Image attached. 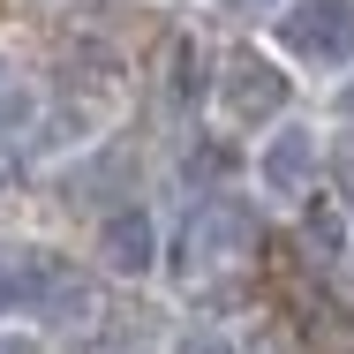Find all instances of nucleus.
I'll return each instance as SVG.
<instances>
[{
  "instance_id": "nucleus-10",
  "label": "nucleus",
  "mask_w": 354,
  "mask_h": 354,
  "mask_svg": "<svg viewBox=\"0 0 354 354\" xmlns=\"http://www.w3.org/2000/svg\"><path fill=\"white\" fill-rule=\"evenodd\" d=\"M174 354H234V347H226V332H181Z\"/></svg>"
},
{
  "instance_id": "nucleus-15",
  "label": "nucleus",
  "mask_w": 354,
  "mask_h": 354,
  "mask_svg": "<svg viewBox=\"0 0 354 354\" xmlns=\"http://www.w3.org/2000/svg\"><path fill=\"white\" fill-rule=\"evenodd\" d=\"M234 8H241V15H257V8H272V0H234Z\"/></svg>"
},
{
  "instance_id": "nucleus-6",
  "label": "nucleus",
  "mask_w": 354,
  "mask_h": 354,
  "mask_svg": "<svg viewBox=\"0 0 354 354\" xmlns=\"http://www.w3.org/2000/svg\"><path fill=\"white\" fill-rule=\"evenodd\" d=\"M204 98H212V53L196 38H174L166 46V106L174 113H196Z\"/></svg>"
},
{
  "instance_id": "nucleus-12",
  "label": "nucleus",
  "mask_w": 354,
  "mask_h": 354,
  "mask_svg": "<svg viewBox=\"0 0 354 354\" xmlns=\"http://www.w3.org/2000/svg\"><path fill=\"white\" fill-rule=\"evenodd\" d=\"M23 286H30V279H23V264H0V309H8V301H15Z\"/></svg>"
},
{
  "instance_id": "nucleus-5",
  "label": "nucleus",
  "mask_w": 354,
  "mask_h": 354,
  "mask_svg": "<svg viewBox=\"0 0 354 354\" xmlns=\"http://www.w3.org/2000/svg\"><path fill=\"white\" fill-rule=\"evenodd\" d=\"M98 257H106V272L143 279V272L158 264V226H151V212H143V204L106 212V226H98Z\"/></svg>"
},
{
  "instance_id": "nucleus-2",
  "label": "nucleus",
  "mask_w": 354,
  "mask_h": 354,
  "mask_svg": "<svg viewBox=\"0 0 354 354\" xmlns=\"http://www.w3.org/2000/svg\"><path fill=\"white\" fill-rule=\"evenodd\" d=\"M212 91H218V113L241 121V129L286 113V68L272 61V53H226V68H218Z\"/></svg>"
},
{
  "instance_id": "nucleus-14",
  "label": "nucleus",
  "mask_w": 354,
  "mask_h": 354,
  "mask_svg": "<svg viewBox=\"0 0 354 354\" xmlns=\"http://www.w3.org/2000/svg\"><path fill=\"white\" fill-rule=\"evenodd\" d=\"M0 354H38V339H0Z\"/></svg>"
},
{
  "instance_id": "nucleus-7",
  "label": "nucleus",
  "mask_w": 354,
  "mask_h": 354,
  "mask_svg": "<svg viewBox=\"0 0 354 354\" xmlns=\"http://www.w3.org/2000/svg\"><path fill=\"white\" fill-rule=\"evenodd\" d=\"M38 301H46L53 324H83V317H91V286H83V279H61L53 264H46V294H38Z\"/></svg>"
},
{
  "instance_id": "nucleus-3",
  "label": "nucleus",
  "mask_w": 354,
  "mask_h": 354,
  "mask_svg": "<svg viewBox=\"0 0 354 354\" xmlns=\"http://www.w3.org/2000/svg\"><path fill=\"white\" fill-rule=\"evenodd\" d=\"M257 249V234H249V212L241 204H204V212L189 218V272H218V264H234V257H249Z\"/></svg>"
},
{
  "instance_id": "nucleus-1",
  "label": "nucleus",
  "mask_w": 354,
  "mask_h": 354,
  "mask_svg": "<svg viewBox=\"0 0 354 354\" xmlns=\"http://www.w3.org/2000/svg\"><path fill=\"white\" fill-rule=\"evenodd\" d=\"M279 53L301 68H347L354 61V0H294L279 15Z\"/></svg>"
},
{
  "instance_id": "nucleus-9",
  "label": "nucleus",
  "mask_w": 354,
  "mask_h": 354,
  "mask_svg": "<svg viewBox=\"0 0 354 354\" xmlns=\"http://www.w3.org/2000/svg\"><path fill=\"white\" fill-rule=\"evenodd\" d=\"M309 249H317V257H339V249H347V234H339V212H309Z\"/></svg>"
},
{
  "instance_id": "nucleus-4",
  "label": "nucleus",
  "mask_w": 354,
  "mask_h": 354,
  "mask_svg": "<svg viewBox=\"0 0 354 354\" xmlns=\"http://www.w3.org/2000/svg\"><path fill=\"white\" fill-rule=\"evenodd\" d=\"M257 174H264V189H272L279 204H294V196L309 189V174H317V136H309L301 121H279V129L264 136V151H257Z\"/></svg>"
},
{
  "instance_id": "nucleus-8",
  "label": "nucleus",
  "mask_w": 354,
  "mask_h": 354,
  "mask_svg": "<svg viewBox=\"0 0 354 354\" xmlns=\"http://www.w3.org/2000/svg\"><path fill=\"white\" fill-rule=\"evenodd\" d=\"M30 113H38V98H30V91H0V143L23 136V129H30Z\"/></svg>"
},
{
  "instance_id": "nucleus-13",
  "label": "nucleus",
  "mask_w": 354,
  "mask_h": 354,
  "mask_svg": "<svg viewBox=\"0 0 354 354\" xmlns=\"http://www.w3.org/2000/svg\"><path fill=\"white\" fill-rule=\"evenodd\" d=\"M106 354H143V339H136V332H113V339H106Z\"/></svg>"
},
{
  "instance_id": "nucleus-11",
  "label": "nucleus",
  "mask_w": 354,
  "mask_h": 354,
  "mask_svg": "<svg viewBox=\"0 0 354 354\" xmlns=\"http://www.w3.org/2000/svg\"><path fill=\"white\" fill-rule=\"evenodd\" d=\"M332 181H339V196H347V212H354V143L332 151Z\"/></svg>"
}]
</instances>
